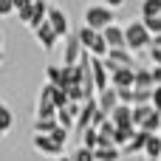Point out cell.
<instances>
[{"label":"cell","instance_id":"1","mask_svg":"<svg viewBox=\"0 0 161 161\" xmlns=\"http://www.w3.org/2000/svg\"><path fill=\"white\" fill-rule=\"evenodd\" d=\"M122 28H125V48H127L130 54H136V51H147V48H150L153 37L147 34V28H144L142 20H130V23L122 25Z\"/></svg>","mask_w":161,"mask_h":161},{"label":"cell","instance_id":"2","mask_svg":"<svg viewBox=\"0 0 161 161\" xmlns=\"http://www.w3.org/2000/svg\"><path fill=\"white\" fill-rule=\"evenodd\" d=\"M76 37H79L82 51H85V54H91L93 59H105V57H108V45H105V40H102V34H99V31H93V28L82 25V28L76 31Z\"/></svg>","mask_w":161,"mask_h":161},{"label":"cell","instance_id":"3","mask_svg":"<svg viewBox=\"0 0 161 161\" xmlns=\"http://www.w3.org/2000/svg\"><path fill=\"white\" fill-rule=\"evenodd\" d=\"M82 20H85V25H88V28H93V31H99V34H102L108 25H113L116 14H113L110 8H105L102 3H96V6H88V8H85V17H82Z\"/></svg>","mask_w":161,"mask_h":161},{"label":"cell","instance_id":"4","mask_svg":"<svg viewBox=\"0 0 161 161\" xmlns=\"http://www.w3.org/2000/svg\"><path fill=\"white\" fill-rule=\"evenodd\" d=\"M48 6H51L48 0H34V3H31L28 8L17 11V20H20V23H23L25 28H31V31H34V28H40V25L45 23V14H48Z\"/></svg>","mask_w":161,"mask_h":161},{"label":"cell","instance_id":"5","mask_svg":"<svg viewBox=\"0 0 161 161\" xmlns=\"http://www.w3.org/2000/svg\"><path fill=\"white\" fill-rule=\"evenodd\" d=\"M45 23L54 28L57 40H65L71 34V23H68V14L59 8V6H48V14H45Z\"/></svg>","mask_w":161,"mask_h":161},{"label":"cell","instance_id":"6","mask_svg":"<svg viewBox=\"0 0 161 161\" xmlns=\"http://www.w3.org/2000/svg\"><path fill=\"white\" fill-rule=\"evenodd\" d=\"M37 119H57V105H54V85H42L40 91V105H37Z\"/></svg>","mask_w":161,"mask_h":161},{"label":"cell","instance_id":"7","mask_svg":"<svg viewBox=\"0 0 161 161\" xmlns=\"http://www.w3.org/2000/svg\"><path fill=\"white\" fill-rule=\"evenodd\" d=\"M79 57H82V45H79L76 31H71L65 37V48H62V65H76Z\"/></svg>","mask_w":161,"mask_h":161},{"label":"cell","instance_id":"8","mask_svg":"<svg viewBox=\"0 0 161 161\" xmlns=\"http://www.w3.org/2000/svg\"><path fill=\"white\" fill-rule=\"evenodd\" d=\"M91 79H93V91H96V93H102V91L110 88V74L105 71L102 59H93V57H91Z\"/></svg>","mask_w":161,"mask_h":161},{"label":"cell","instance_id":"9","mask_svg":"<svg viewBox=\"0 0 161 161\" xmlns=\"http://www.w3.org/2000/svg\"><path fill=\"white\" fill-rule=\"evenodd\" d=\"M96 108H99V113L108 119V116L119 108V96H116V91H113V88H108V91L96 93Z\"/></svg>","mask_w":161,"mask_h":161},{"label":"cell","instance_id":"10","mask_svg":"<svg viewBox=\"0 0 161 161\" xmlns=\"http://www.w3.org/2000/svg\"><path fill=\"white\" fill-rule=\"evenodd\" d=\"M93 116H96V99H88V102H82V108H79V116H76V127L74 130H88V127H93Z\"/></svg>","mask_w":161,"mask_h":161},{"label":"cell","instance_id":"11","mask_svg":"<svg viewBox=\"0 0 161 161\" xmlns=\"http://www.w3.org/2000/svg\"><path fill=\"white\" fill-rule=\"evenodd\" d=\"M102 40H105L108 51H113V48H125V28L113 23V25H108V28L102 31Z\"/></svg>","mask_w":161,"mask_h":161},{"label":"cell","instance_id":"12","mask_svg":"<svg viewBox=\"0 0 161 161\" xmlns=\"http://www.w3.org/2000/svg\"><path fill=\"white\" fill-rule=\"evenodd\" d=\"M133 88H139V91H153V88H156V85H153V71L144 68V65H136V68H133Z\"/></svg>","mask_w":161,"mask_h":161},{"label":"cell","instance_id":"13","mask_svg":"<svg viewBox=\"0 0 161 161\" xmlns=\"http://www.w3.org/2000/svg\"><path fill=\"white\" fill-rule=\"evenodd\" d=\"M34 37H37V42L42 45V51H54V45H57V34H54V28H51L48 23H42L40 28H34Z\"/></svg>","mask_w":161,"mask_h":161},{"label":"cell","instance_id":"14","mask_svg":"<svg viewBox=\"0 0 161 161\" xmlns=\"http://www.w3.org/2000/svg\"><path fill=\"white\" fill-rule=\"evenodd\" d=\"M133 68H136V65H133ZM133 68H119L116 74H110V88H113V91L133 88Z\"/></svg>","mask_w":161,"mask_h":161},{"label":"cell","instance_id":"15","mask_svg":"<svg viewBox=\"0 0 161 161\" xmlns=\"http://www.w3.org/2000/svg\"><path fill=\"white\" fill-rule=\"evenodd\" d=\"M108 59H110L113 65H119V68H133V65H139L136 57H133L127 48H113V51H108Z\"/></svg>","mask_w":161,"mask_h":161},{"label":"cell","instance_id":"16","mask_svg":"<svg viewBox=\"0 0 161 161\" xmlns=\"http://www.w3.org/2000/svg\"><path fill=\"white\" fill-rule=\"evenodd\" d=\"M116 127H133V108H127V105H119L110 116H108Z\"/></svg>","mask_w":161,"mask_h":161},{"label":"cell","instance_id":"17","mask_svg":"<svg viewBox=\"0 0 161 161\" xmlns=\"http://www.w3.org/2000/svg\"><path fill=\"white\" fill-rule=\"evenodd\" d=\"M34 147L42 153V156H62L65 147H59L57 142H51L48 136H34Z\"/></svg>","mask_w":161,"mask_h":161},{"label":"cell","instance_id":"18","mask_svg":"<svg viewBox=\"0 0 161 161\" xmlns=\"http://www.w3.org/2000/svg\"><path fill=\"white\" fill-rule=\"evenodd\" d=\"M147 133H142V130H136V136L122 147V156H133V153H144V144H147Z\"/></svg>","mask_w":161,"mask_h":161},{"label":"cell","instance_id":"19","mask_svg":"<svg viewBox=\"0 0 161 161\" xmlns=\"http://www.w3.org/2000/svg\"><path fill=\"white\" fill-rule=\"evenodd\" d=\"M14 127V113H11V108L0 99V139H6V133Z\"/></svg>","mask_w":161,"mask_h":161},{"label":"cell","instance_id":"20","mask_svg":"<svg viewBox=\"0 0 161 161\" xmlns=\"http://www.w3.org/2000/svg\"><path fill=\"white\" fill-rule=\"evenodd\" d=\"M158 125H161V113L158 110H150V116L144 119V125H142L139 130L147 133V136H158Z\"/></svg>","mask_w":161,"mask_h":161},{"label":"cell","instance_id":"21","mask_svg":"<svg viewBox=\"0 0 161 161\" xmlns=\"http://www.w3.org/2000/svg\"><path fill=\"white\" fill-rule=\"evenodd\" d=\"M144 156H147V161H158L161 158V136H150V139H147Z\"/></svg>","mask_w":161,"mask_h":161},{"label":"cell","instance_id":"22","mask_svg":"<svg viewBox=\"0 0 161 161\" xmlns=\"http://www.w3.org/2000/svg\"><path fill=\"white\" fill-rule=\"evenodd\" d=\"M93 158L96 161H119L122 158V150L119 147H96L93 150Z\"/></svg>","mask_w":161,"mask_h":161},{"label":"cell","instance_id":"23","mask_svg":"<svg viewBox=\"0 0 161 161\" xmlns=\"http://www.w3.org/2000/svg\"><path fill=\"white\" fill-rule=\"evenodd\" d=\"M161 17V0H142V20Z\"/></svg>","mask_w":161,"mask_h":161},{"label":"cell","instance_id":"24","mask_svg":"<svg viewBox=\"0 0 161 161\" xmlns=\"http://www.w3.org/2000/svg\"><path fill=\"white\" fill-rule=\"evenodd\" d=\"M57 127V119H34V136H48Z\"/></svg>","mask_w":161,"mask_h":161},{"label":"cell","instance_id":"25","mask_svg":"<svg viewBox=\"0 0 161 161\" xmlns=\"http://www.w3.org/2000/svg\"><path fill=\"white\" fill-rule=\"evenodd\" d=\"M79 139H82V147H88V150H96V147H99V133H96L93 127L82 130V133H79Z\"/></svg>","mask_w":161,"mask_h":161},{"label":"cell","instance_id":"26","mask_svg":"<svg viewBox=\"0 0 161 161\" xmlns=\"http://www.w3.org/2000/svg\"><path fill=\"white\" fill-rule=\"evenodd\" d=\"M150 110H153L150 105H139V108H133V127H136V130L144 125V119L150 116Z\"/></svg>","mask_w":161,"mask_h":161},{"label":"cell","instance_id":"27","mask_svg":"<svg viewBox=\"0 0 161 161\" xmlns=\"http://www.w3.org/2000/svg\"><path fill=\"white\" fill-rule=\"evenodd\" d=\"M45 79H48V85L59 88V79H62V68H59V65H48V68H45Z\"/></svg>","mask_w":161,"mask_h":161},{"label":"cell","instance_id":"28","mask_svg":"<svg viewBox=\"0 0 161 161\" xmlns=\"http://www.w3.org/2000/svg\"><path fill=\"white\" fill-rule=\"evenodd\" d=\"M68 136H71V133H68L65 127H59V125H57V127H54V130L48 133V139H51V142H57L59 147H65V142H68Z\"/></svg>","mask_w":161,"mask_h":161},{"label":"cell","instance_id":"29","mask_svg":"<svg viewBox=\"0 0 161 161\" xmlns=\"http://www.w3.org/2000/svg\"><path fill=\"white\" fill-rule=\"evenodd\" d=\"M142 23H144V28H147L150 37H158L161 34V17H147V20H142Z\"/></svg>","mask_w":161,"mask_h":161},{"label":"cell","instance_id":"30","mask_svg":"<svg viewBox=\"0 0 161 161\" xmlns=\"http://www.w3.org/2000/svg\"><path fill=\"white\" fill-rule=\"evenodd\" d=\"M71 161H96V158H93V150H88V147H82V144H79V147L74 150Z\"/></svg>","mask_w":161,"mask_h":161},{"label":"cell","instance_id":"31","mask_svg":"<svg viewBox=\"0 0 161 161\" xmlns=\"http://www.w3.org/2000/svg\"><path fill=\"white\" fill-rule=\"evenodd\" d=\"M54 105H57V110L68 105V96H65V91H59V88H54Z\"/></svg>","mask_w":161,"mask_h":161},{"label":"cell","instance_id":"32","mask_svg":"<svg viewBox=\"0 0 161 161\" xmlns=\"http://www.w3.org/2000/svg\"><path fill=\"white\" fill-rule=\"evenodd\" d=\"M150 108L161 113V88H153V93H150Z\"/></svg>","mask_w":161,"mask_h":161},{"label":"cell","instance_id":"33","mask_svg":"<svg viewBox=\"0 0 161 161\" xmlns=\"http://www.w3.org/2000/svg\"><path fill=\"white\" fill-rule=\"evenodd\" d=\"M8 14H14V3L11 0H0V17H8Z\"/></svg>","mask_w":161,"mask_h":161},{"label":"cell","instance_id":"34","mask_svg":"<svg viewBox=\"0 0 161 161\" xmlns=\"http://www.w3.org/2000/svg\"><path fill=\"white\" fill-rule=\"evenodd\" d=\"M147 54H150L153 65H161V48H147Z\"/></svg>","mask_w":161,"mask_h":161},{"label":"cell","instance_id":"35","mask_svg":"<svg viewBox=\"0 0 161 161\" xmlns=\"http://www.w3.org/2000/svg\"><path fill=\"white\" fill-rule=\"evenodd\" d=\"M150 71H153V85H156V88H161V65H153Z\"/></svg>","mask_w":161,"mask_h":161},{"label":"cell","instance_id":"36","mask_svg":"<svg viewBox=\"0 0 161 161\" xmlns=\"http://www.w3.org/2000/svg\"><path fill=\"white\" fill-rule=\"evenodd\" d=\"M11 3H14V14H17V11H23V8H28V6H31L34 0H11Z\"/></svg>","mask_w":161,"mask_h":161},{"label":"cell","instance_id":"37","mask_svg":"<svg viewBox=\"0 0 161 161\" xmlns=\"http://www.w3.org/2000/svg\"><path fill=\"white\" fill-rule=\"evenodd\" d=\"M125 3H127V0H102V6H105V8H110V11H113V8H119V6H125Z\"/></svg>","mask_w":161,"mask_h":161},{"label":"cell","instance_id":"38","mask_svg":"<svg viewBox=\"0 0 161 161\" xmlns=\"http://www.w3.org/2000/svg\"><path fill=\"white\" fill-rule=\"evenodd\" d=\"M6 59V42H3V34H0V62Z\"/></svg>","mask_w":161,"mask_h":161},{"label":"cell","instance_id":"39","mask_svg":"<svg viewBox=\"0 0 161 161\" xmlns=\"http://www.w3.org/2000/svg\"><path fill=\"white\" fill-rule=\"evenodd\" d=\"M150 48H161V34H158V37H153V42H150Z\"/></svg>","mask_w":161,"mask_h":161},{"label":"cell","instance_id":"40","mask_svg":"<svg viewBox=\"0 0 161 161\" xmlns=\"http://www.w3.org/2000/svg\"><path fill=\"white\" fill-rule=\"evenodd\" d=\"M57 161H71V156H59V158H57Z\"/></svg>","mask_w":161,"mask_h":161},{"label":"cell","instance_id":"41","mask_svg":"<svg viewBox=\"0 0 161 161\" xmlns=\"http://www.w3.org/2000/svg\"><path fill=\"white\" fill-rule=\"evenodd\" d=\"M158 136H161V125H158Z\"/></svg>","mask_w":161,"mask_h":161},{"label":"cell","instance_id":"42","mask_svg":"<svg viewBox=\"0 0 161 161\" xmlns=\"http://www.w3.org/2000/svg\"><path fill=\"white\" fill-rule=\"evenodd\" d=\"M158 161H161V158H158Z\"/></svg>","mask_w":161,"mask_h":161}]
</instances>
